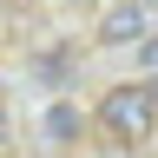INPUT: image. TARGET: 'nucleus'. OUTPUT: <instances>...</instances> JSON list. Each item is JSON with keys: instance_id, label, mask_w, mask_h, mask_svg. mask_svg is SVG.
Listing matches in <instances>:
<instances>
[{"instance_id": "1", "label": "nucleus", "mask_w": 158, "mask_h": 158, "mask_svg": "<svg viewBox=\"0 0 158 158\" xmlns=\"http://www.w3.org/2000/svg\"><path fill=\"white\" fill-rule=\"evenodd\" d=\"M99 132H112L118 145H138V138L158 132V86L145 79H125V86H112L99 99Z\"/></svg>"}, {"instance_id": "2", "label": "nucleus", "mask_w": 158, "mask_h": 158, "mask_svg": "<svg viewBox=\"0 0 158 158\" xmlns=\"http://www.w3.org/2000/svg\"><path fill=\"white\" fill-rule=\"evenodd\" d=\"M158 33V0H118L99 20V46H145Z\"/></svg>"}, {"instance_id": "3", "label": "nucleus", "mask_w": 158, "mask_h": 158, "mask_svg": "<svg viewBox=\"0 0 158 158\" xmlns=\"http://www.w3.org/2000/svg\"><path fill=\"white\" fill-rule=\"evenodd\" d=\"M40 132H46V138H53V145H73V138H79V132H86V112H79V106H73V99H53V106H46V112H40Z\"/></svg>"}, {"instance_id": "4", "label": "nucleus", "mask_w": 158, "mask_h": 158, "mask_svg": "<svg viewBox=\"0 0 158 158\" xmlns=\"http://www.w3.org/2000/svg\"><path fill=\"white\" fill-rule=\"evenodd\" d=\"M66 46H53V53H40V79H46V86H66Z\"/></svg>"}, {"instance_id": "5", "label": "nucleus", "mask_w": 158, "mask_h": 158, "mask_svg": "<svg viewBox=\"0 0 158 158\" xmlns=\"http://www.w3.org/2000/svg\"><path fill=\"white\" fill-rule=\"evenodd\" d=\"M138 59H145V73H158V33L145 40V46H138Z\"/></svg>"}, {"instance_id": "6", "label": "nucleus", "mask_w": 158, "mask_h": 158, "mask_svg": "<svg viewBox=\"0 0 158 158\" xmlns=\"http://www.w3.org/2000/svg\"><path fill=\"white\" fill-rule=\"evenodd\" d=\"M0 145H7V112H0Z\"/></svg>"}, {"instance_id": "7", "label": "nucleus", "mask_w": 158, "mask_h": 158, "mask_svg": "<svg viewBox=\"0 0 158 158\" xmlns=\"http://www.w3.org/2000/svg\"><path fill=\"white\" fill-rule=\"evenodd\" d=\"M73 7H86V0H73Z\"/></svg>"}]
</instances>
